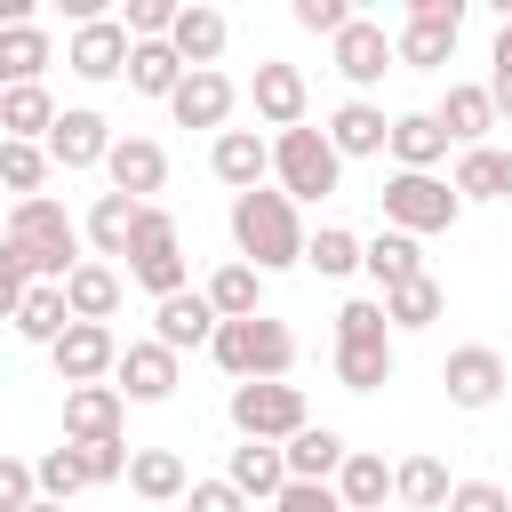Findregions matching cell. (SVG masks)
I'll use <instances>...</instances> for the list:
<instances>
[{
  "instance_id": "42",
  "label": "cell",
  "mask_w": 512,
  "mask_h": 512,
  "mask_svg": "<svg viewBox=\"0 0 512 512\" xmlns=\"http://www.w3.org/2000/svg\"><path fill=\"white\" fill-rule=\"evenodd\" d=\"M32 488H40L48 504H72V496L88 488V472H80V456H72V448H48V456L32 464Z\"/></svg>"
},
{
  "instance_id": "21",
  "label": "cell",
  "mask_w": 512,
  "mask_h": 512,
  "mask_svg": "<svg viewBox=\"0 0 512 512\" xmlns=\"http://www.w3.org/2000/svg\"><path fill=\"white\" fill-rule=\"evenodd\" d=\"M120 296H128L120 264H96V256H80V264L64 272V312H72V320H96V328H112Z\"/></svg>"
},
{
  "instance_id": "46",
  "label": "cell",
  "mask_w": 512,
  "mask_h": 512,
  "mask_svg": "<svg viewBox=\"0 0 512 512\" xmlns=\"http://www.w3.org/2000/svg\"><path fill=\"white\" fill-rule=\"evenodd\" d=\"M168 24H176V0H128V16H120L128 40H168Z\"/></svg>"
},
{
  "instance_id": "50",
  "label": "cell",
  "mask_w": 512,
  "mask_h": 512,
  "mask_svg": "<svg viewBox=\"0 0 512 512\" xmlns=\"http://www.w3.org/2000/svg\"><path fill=\"white\" fill-rule=\"evenodd\" d=\"M272 512H344V504H336L328 480H288V488L272 496Z\"/></svg>"
},
{
  "instance_id": "39",
  "label": "cell",
  "mask_w": 512,
  "mask_h": 512,
  "mask_svg": "<svg viewBox=\"0 0 512 512\" xmlns=\"http://www.w3.org/2000/svg\"><path fill=\"white\" fill-rule=\"evenodd\" d=\"M392 368H400L392 336H384V344H336V384H344V392H384Z\"/></svg>"
},
{
  "instance_id": "7",
  "label": "cell",
  "mask_w": 512,
  "mask_h": 512,
  "mask_svg": "<svg viewBox=\"0 0 512 512\" xmlns=\"http://www.w3.org/2000/svg\"><path fill=\"white\" fill-rule=\"evenodd\" d=\"M224 416H232V432H240V440H264V448H280V440H296V432L312 424L304 384H232Z\"/></svg>"
},
{
  "instance_id": "48",
  "label": "cell",
  "mask_w": 512,
  "mask_h": 512,
  "mask_svg": "<svg viewBox=\"0 0 512 512\" xmlns=\"http://www.w3.org/2000/svg\"><path fill=\"white\" fill-rule=\"evenodd\" d=\"M184 512H248V496L216 472V480H192V488H184Z\"/></svg>"
},
{
  "instance_id": "2",
  "label": "cell",
  "mask_w": 512,
  "mask_h": 512,
  "mask_svg": "<svg viewBox=\"0 0 512 512\" xmlns=\"http://www.w3.org/2000/svg\"><path fill=\"white\" fill-rule=\"evenodd\" d=\"M208 352H216V368H224L232 384H288V368H296V328L272 320V312H256V320H216Z\"/></svg>"
},
{
  "instance_id": "20",
  "label": "cell",
  "mask_w": 512,
  "mask_h": 512,
  "mask_svg": "<svg viewBox=\"0 0 512 512\" xmlns=\"http://www.w3.org/2000/svg\"><path fill=\"white\" fill-rule=\"evenodd\" d=\"M208 168H216L224 192H256V184L272 176V136H256V128H224V136L208 144Z\"/></svg>"
},
{
  "instance_id": "34",
  "label": "cell",
  "mask_w": 512,
  "mask_h": 512,
  "mask_svg": "<svg viewBox=\"0 0 512 512\" xmlns=\"http://www.w3.org/2000/svg\"><path fill=\"white\" fill-rule=\"evenodd\" d=\"M280 464H288V480H336L344 432H336V424H304L296 440H280Z\"/></svg>"
},
{
  "instance_id": "33",
  "label": "cell",
  "mask_w": 512,
  "mask_h": 512,
  "mask_svg": "<svg viewBox=\"0 0 512 512\" xmlns=\"http://www.w3.org/2000/svg\"><path fill=\"white\" fill-rule=\"evenodd\" d=\"M200 296H208V312H216V320H256V312H264V272H248V264L232 256V264H216V272H208V288H200Z\"/></svg>"
},
{
  "instance_id": "4",
  "label": "cell",
  "mask_w": 512,
  "mask_h": 512,
  "mask_svg": "<svg viewBox=\"0 0 512 512\" xmlns=\"http://www.w3.org/2000/svg\"><path fill=\"white\" fill-rule=\"evenodd\" d=\"M120 280H136L152 304H160V296H176V288H192L184 224H176L168 208H144V216H136V240H128V256H120Z\"/></svg>"
},
{
  "instance_id": "10",
  "label": "cell",
  "mask_w": 512,
  "mask_h": 512,
  "mask_svg": "<svg viewBox=\"0 0 512 512\" xmlns=\"http://www.w3.org/2000/svg\"><path fill=\"white\" fill-rule=\"evenodd\" d=\"M64 72L88 80V88H112L128 80V32L120 16H96V24H72V48H64Z\"/></svg>"
},
{
  "instance_id": "47",
  "label": "cell",
  "mask_w": 512,
  "mask_h": 512,
  "mask_svg": "<svg viewBox=\"0 0 512 512\" xmlns=\"http://www.w3.org/2000/svg\"><path fill=\"white\" fill-rule=\"evenodd\" d=\"M24 288H32V264H24V248H16V240H0V320H16Z\"/></svg>"
},
{
  "instance_id": "22",
  "label": "cell",
  "mask_w": 512,
  "mask_h": 512,
  "mask_svg": "<svg viewBox=\"0 0 512 512\" xmlns=\"http://www.w3.org/2000/svg\"><path fill=\"white\" fill-rule=\"evenodd\" d=\"M208 336H216V312H208V296H200V288H176V296H160V304H152V344H168L176 360H184V352H200Z\"/></svg>"
},
{
  "instance_id": "35",
  "label": "cell",
  "mask_w": 512,
  "mask_h": 512,
  "mask_svg": "<svg viewBox=\"0 0 512 512\" xmlns=\"http://www.w3.org/2000/svg\"><path fill=\"white\" fill-rule=\"evenodd\" d=\"M448 488H456V480H448L440 456H400V464H392V504H408V512H440Z\"/></svg>"
},
{
  "instance_id": "24",
  "label": "cell",
  "mask_w": 512,
  "mask_h": 512,
  "mask_svg": "<svg viewBox=\"0 0 512 512\" xmlns=\"http://www.w3.org/2000/svg\"><path fill=\"white\" fill-rule=\"evenodd\" d=\"M136 216H144V200H128V192H96V200H88V216H80V240L96 248V264H120V256H128V240H136Z\"/></svg>"
},
{
  "instance_id": "6",
  "label": "cell",
  "mask_w": 512,
  "mask_h": 512,
  "mask_svg": "<svg viewBox=\"0 0 512 512\" xmlns=\"http://www.w3.org/2000/svg\"><path fill=\"white\" fill-rule=\"evenodd\" d=\"M376 200H384V232H408V240H432V232H448L464 216V200L448 192V176H408V168H392Z\"/></svg>"
},
{
  "instance_id": "38",
  "label": "cell",
  "mask_w": 512,
  "mask_h": 512,
  "mask_svg": "<svg viewBox=\"0 0 512 512\" xmlns=\"http://www.w3.org/2000/svg\"><path fill=\"white\" fill-rule=\"evenodd\" d=\"M176 80H184V64H176V48L168 40H128V88L136 96H176Z\"/></svg>"
},
{
  "instance_id": "12",
  "label": "cell",
  "mask_w": 512,
  "mask_h": 512,
  "mask_svg": "<svg viewBox=\"0 0 512 512\" xmlns=\"http://www.w3.org/2000/svg\"><path fill=\"white\" fill-rule=\"evenodd\" d=\"M48 360H56V384H64V392H72V384H112L120 336H112V328H96V320H72V328L48 344Z\"/></svg>"
},
{
  "instance_id": "9",
  "label": "cell",
  "mask_w": 512,
  "mask_h": 512,
  "mask_svg": "<svg viewBox=\"0 0 512 512\" xmlns=\"http://www.w3.org/2000/svg\"><path fill=\"white\" fill-rule=\"evenodd\" d=\"M440 384H448V408L480 416V408H496V400H504L512 368H504V352H496V344H456V352H448V368H440Z\"/></svg>"
},
{
  "instance_id": "29",
  "label": "cell",
  "mask_w": 512,
  "mask_h": 512,
  "mask_svg": "<svg viewBox=\"0 0 512 512\" xmlns=\"http://www.w3.org/2000/svg\"><path fill=\"white\" fill-rule=\"evenodd\" d=\"M360 272L376 280V296H384V288H408V280H424V240L376 232V240H360Z\"/></svg>"
},
{
  "instance_id": "23",
  "label": "cell",
  "mask_w": 512,
  "mask_h": 512,
  "mask_svg": "<svg viewBox=\"0 0 512 512\" xmlns=\"http://www.w3.org/2000/svg\"><path fill=\"white\" fill-rule=\"evenodd\" d=\"M232 104H240V88H232L224 72H184L176 96H168L176 128H216V136H224V120H232Z\"/></svg>"
},
{
  "instance_id": "1",
  "label": "cell",
  "mask_w": 512,
  "mask_h": 512,
  "mask_svg": "<svg viewBox=\"0 0 512 512\" xmlns=\"http://www.w3.org/2000/svg\"><path fill=\"white\" fill-rule=\"evenodd\" d=\"M232 248H240V264L248 272H288V264H304V208L288 200V192H272V184H256V192H232Z\"/></svg>"
},
{
  "instance_id": "40",
  "label": "cell",
  "mask_w": 512,
  "mask_h": 512,
  "mask_svg": "<svg viewBox=\"0 0 512 512\" xmlns=\"http://www.w3.org/2000/svg\"><path fill=\"white\" fill-rule=\"evenodd\" d=\"M448 192L472 208V200H504V152L496 144H472V152H456V176H448Z\"/></svg>"
},
{
  "instance_id": "54",
  "label": "cell",
  "mask_w": 512,
  "mask_h": 512,
  "mask_svg": "<svg viewBox=\"0 0 512 512\" xmlns=\"http://www.w3.org/2000/svg\"><path fill=\"white\" fill-rule=\"evenodd\" d=\"M488 104H496V120H512V72H488Z\"/></svg>"
},
{
  "instance_id": "32",
  "label": "cell",
  "mask_w": 512,
  "mask_h": 512,
  "mask_svg": "<svg viewBox=\"0 0 512 512\" xmlns=\"http://www.w3.org/2000/svg\"><path fill=\"white\" fill-rule=\"evenodd\" d=\"M128 488H136L144 504H184L192 472H184L176 448H128Z\"/></svg>"
},
{
  "instance_id": "31",
  "label": "cell",
  "mask_w": 512,
  "mask_h": 512,
  "mask_svg": "<svg viewBox=\"0 0 512 512\" xmlns=\"http://www.w3.org/2000/svg\"><path fill=\"white\" fill-rule=\"evenodd\" d=\"M376 304H384V328H392V336H416V328L448 320V288H440L432 272H424V280H408V288H384Z\"/></svg>"
},
{
  "instance_id": "30",
  "label": "cell",
  "mask_w": 512,
  "mask_h": 512,
  "mask_svg": "<svg viewBox=\"0 0 512 512\" xmlns=\"http://www.w3.org/2000/svg\"><path fill=\"white\" fill-rule=\"evenodd\" d=\"M224 480L248 496V512L256 504H272L280 488H288V464H280V448H264V440H240L232 456H224Z\"/></svg>"
},
{
  "instance_id": "17",
  "label": "cell",
  "mask_w": 512,
  "mask_h": 512,
  "mask_svg": "<svg viewBox=\"0 0 512 512\" xmlns=\"http://www.w3.org/2000/svg\"><path fill=\"white\" fill-rule=\"evenodd\" d=\"M224 40H232V16H224V8H208V0L176 8V24H168V48H176V64H184V72H216Z\"/></svg>"
},
{
  "instance_id": "36",
  "label": "cell",
  "mask_w": 512,
  "mask_h": 512,
  "mask_svg": "<svg viewBox=\"0 0 512 512\" xmlns=\"http://www.w3.org/2000/svg\"><path fill=\"white\" fill-rule=\"evenodd\" d=\"M48 64H56V40H48V24H16V32H0V72H8V88H32V80H48Z\"/></svg>"
},
{
  "instance_id": "18",
  "label": "cell",
  "mask_w": 512,
  "mask_h": 512,
  "mask_svg": "<svg viewBox=\"0 0 512 512\" xmlns=\"http://www.w3.org/2000/svg\"><path fill=\"white\" fill-rule=\"evenodd\" d=\"M320 136H328V152H336V160H376V152H384V136H392V120H384V104L344 96V104L320 120Z\"/></svg>"
},
{
  "instance_id": "11",
  "label": "cell",
  "mask_w": 512,
  "mask_h": 512,
  "mask_svg": "<svg viewBox=\"0 0 512 512\" xmlns=\"http://www.w3.org/2000/svg\"><path fill=\"white\" fill-rule=\"evenodd\" d=\"M40 152H48V168H72V176H80V168H104V152H112V120H104L96 104H64Z\"/></svg>"
},
{
  "instance_id": "49",
  "label": "cell",
  "mask_w": 512,
  "mask_h": 512,
  "mask_svg": "<svg viewBox=\"0 0 512 512\" xmlns=\"http://www.w3.org/2000/svg\"><path fill=\"white\" fill-rule=\"evenodd\" d=\"M440 512H512V496H504V488H496V480H456V488H448V504H440Z\"/></svg>"
},
{
  "instance_id": "55",
  "label": "cell",
  "mask_w": 512,
  "mask_h": 512,
  "mask_svg": "<svg viewBox=\"0 0 512 512\" xmlns=\"http://www.w3.org/2000/svg\"><path fill=\"white\" fill-rule=\"evenodd\" d=\"M24 512H72V504H48V496H32V504H24Z\"/></svg>"
},
{
  "instance_id": "27",
  "label": "cell",
  "mask_w": 512,
  "mask_h": 512,
  "mask_svg": "<svg viewBox=\"0 0 512 512\" xmlns=\"http://www.w3.org/2000/svg\"><path fill=\"white\" fill-rule=\"evenodd\" d=\"M336 504L344 512H384L392 504V464L376 456V448H344V464H336Z\"/></svg>"
},
{
  "instance_id": "57",
  "label": "cell",
  "mask_w": 512,
  "mask_h": 512,
  "mask_svg": "<svg viewBox=\"0 0 512 512\" xmlns=\"http://www.w3.org/2000/svg\"><path fill=\"white\" fill-rule=\"evenodd\" d=\"M0 96H8V72H0Z\"/></svg>"
},
{
  "instance_id": "14",
  "label": "cell",
  "mask_w": 512,
  "mask_h": 512,
  "mask_svg": "<svg viewBox=\"0 0 512 512\" xmlns=\"http://www.w3.org/2000/svg\"><path fill=\"white\" fill-rule=\"evenodd\" d=\"M328 48H336V72H344V88H352V96H368V88L392 72V32H384L376 16H352Z\"/></svg>"
},
{
  "instance_id": "26",
  "label": "cell",
  "mask_w": 512,
  "mask_h": 512,
  "mask_svg": "<svg viewBox=\"0 0 512 512\" xmlns=\"http://www.w3.org/2000/svg\"><path fill=\"white\" fill-rule=\"evenodd\" d=\"M120 416H128V400L112 384H72L64 392V440L72 448L80 440H120Z\"/></svg>"
},
{
  "instance_id": "3",
  "label": "cell",
  "mask_w": 512,
  "mask_h": 512,
  "mask_svg": "<svg viewBox=\"0 0 512 512\" xmlns=\"http://www.w3.org/2000/svg\"><path fill=\"white\" fill-rule=\"evenodd\" d=\"M0 240H16V248H24V264H32V280H48V288H64V272L80 264V224H72V216H64V200H48V192L16 200Z\"/></svg>"
},
{
  "instance_id": "8",
  "label": "cell",
  "mask_w": 512,
  "mask_h": 512,
  "mask_svg": "<svg viewBox=\"0 0 512 512\" xmlns=\"http://www.w3.org/2000/svg\"><path fill=\"white\" fill-rule=\"evenodd\" d=\"M456 32H464V0H408V24L392 40V64L408 72H440L456 56Z\"/></svg>"
},
{
  "instance_id": "53",
  "label": "cell",
  "mask_w": 512,
  "mask_h": 512,
  "mask_svg": "<svg viewBox=\"0 0 512 512\" xmlns=\"http://www.w3.org/2000/svg\"><path fill=\"white\" fill-rule=\"evenodd\" d=\"M488 72H512V16L496 24V48H488Z\"/></svg>"
},
{
  "instance_id": "28",
  "label": "cell",
  "mask_w": 512,
  "mask_h": 512,
  "mask_svg": "<svg viewBox=\"0 0 512 512\" xmlns=\"http://www.w3.org/2000/svg\"><path fill=\"white\" fill-rule=\"evenodd\" d=\"M56 96H48V80H32V88H8L0 96V144H48V128H56Z\"/></svg>"
},
{
  "instance_id": "52",
  "label": "cell",
  "mask_w": 512,
  "mask_h": 512,
  "mask_svg": "<svg viewBox=\"0 0 512 512\" xmlns=\"http://www.w3.org/2000/svg\"><path fill=\"white\" fill-rule=\"evenodd\" d=\"M40 488H32V464L24 456H0V512H24Z\"/></svg>"
},
{
  "instance_id": "51",
  "label": "cell",
  "mask_w": 512,
  "mask_h": 512,
  "mask_svg": "<svg viewBox=\"0 0 512 512\" xmlns=\"http://www.w3.org/2000/svg\"><path fill=\"white\" fill-rule=\"evenodd\" d=\"M296 24L320 32V40H336V32L352 24V8H344V0H296Z\"/></svg>"
},
{
  "instance_id": "43",
  "label": "cell",
  "mask_w": 512,
  "mask_h": 512,
  "mask_svg": "<svg viewBox=\"0 0 512 512\" xmlns=\"http://www.w3.org/2000/svg\"><path fill=\"white\" fill-rule=\"evenodd\" d=\"M0 184H8L16 200H32V192L48 184V152H40V144H0Z\"/></svg>"
},
{
  "instance_id": "25",
  "label": "cell",
  "mask_w": 512,
  "mask_h": 512,
  "mask_svg": "<svg viewBox=\"0 0 512 512\" xmlns=\"http://www.w3.org/2000/svg\"><path fill=\"white\" fill-rule=\"evenodd\" d=\"M384 152H392V168H408V176H440V160H448V136H440V120H432V112H392V136H384Z\"/></svg>"
},
{
  "instance_id": "5",
  "label": "cell",
  "mask_w": 512,
  "mask_h": 512,
  "mask_svg": "<svg viewBox=\"0 0 512 512\" xmlns=\"http://www.w3.org/2000/svg\"><path fill=\"white\" fill-rule=\"evenodd\" d=\"M336 184H344V160L328 152V136H320L312 120L272 136V192H288V200L304 208V200H328Z\"/></svg>"
},
{
  "instance_id": "37",
  "label": "cell",
  "mask_w": 512,
  "mask_h": 512,
  "mask_svg": "<svg viewBox=\"0 0 512 512\" xmlns=\"http://www.w3.org/2000/svg\"><path fill=\"white\" fill-rule=\"evenodd\" d=\"M8 328H16V336H24V344H40V352H48V344H56V336H64V328H72V312H64V288H48V280H32V288H24V304H16V320H8Z\"/></svg>"
},
{
  "instance_id": "15",
  "label": "cell",
  "mask_w": 512,
  "mask_h": 512,
  "mask_svg": "<svg viewBox=\"0 0 512 512\" xmlns=\"http://www.w3.org/2000/svg\"><path fill=\"white\" fill-rule=\"evenodd\" d=\"M248 96H256V120H264L272 136L312 120V88H304V72H296V64H280V56H264V64H256Z\"/></svg>"
},
{
  "instance_id": "13",
  "label": "cell",
  "mask_w": 512,
  "mask_h": 512,
  "mask_svg": "<svg viewBox=\"0 0 512 512\" xmlns=\"http://www.w3.org/2000/svg\"><path fill=\"white\" fill-rule=\"evenodd\" d=\"M112 392H120V400H136V408H160V400L176 392V352H168V344H152V336L120 344V360H112Z\"/></svg>"
},
{
  "instance_id": "16",
  "label": "cell",
  "mask_w": 512,
  "mask_h": 512,
  "mask_svg": "<svg viewBox=\"0 0 512 512\" xmlns=\"http://www.w3.org/2000/svg\"><path fill=\"white\" fill-rule=\"evenodd\" d=\"M104 176H112V192H128V200L152 208V192L168 184V144H160V136H112Z\"/></svg>"
},
{
  "instance_id": "45",
  "label": "cell",
  "mask_w": 512,
  "mask_h": 512,
  "mask_svg": "<svg viewBox=\"0 0 512 512\" xmlns=\"http://www.w3.org/2000/svg\"><path fill=\"white\" fill-rule=\"evenodd\" d=\"M64 448H72V440H64ZM72 456H80L88 488H112V480H128V440H80Z\"/></svg>"
},
{
  "instance_id": "19",
  "label": "cell",
  "mask_w": 512,
  "mask_h": 512,
  "mask_svg": "<svg viewBox=\"0 0 512 512\" xmlns=\"http://www.w3.org/2000/svg\"><path fill=\"white\" fill-rule=\"evenodd\" d=\"M432 120H440V136H448L456 152H472V144H488V128H496V104H488V80H448V96L432 104Z\"/></svg>"
},
{
  "instance_id": "41",
  "label": "cell",
  "mask_w": 512,
  "mask_h": 512,
  "mask_svg": "<svg viewBox=\"0 0 512 512\" xmlns=\"http://www.w3.org/2000/svg\"><path fill=\"white\" fill-rule=\"evenodd\" d=\"M304 264H312L320 280H344V272H360V232H344V224H320V232H304Z\"/></svg>"
},
{
  "instance_id": "56",
  "label": "cell",
  "mask_w": 512,
  "mask_h": 512,
  "mask_svg": "<svg viewBox=\"0 0 512 512\" xmlns=\"http://www.w3.org/2000/svg\"><path fill=\"white\" fill-rule=\"evenodd\" d=\"M504 200H512V152H504Z\"/></svg>"
},
{
  "instance_id": "44",
  "label": "cell",
  "mask_w": 512,
  "mask_h": 512,
  "mask_svg": "<svg viewBox=\"0 0 512 512\" xmlns=\"http://www.w3.org/2000/svg\"><path fill=\"white\" fill-rule=\"evenodd\" d=\"M392 328H384V304L376 296H352V304H336V344H384Z\"/></svg>"
}]
</instances>
